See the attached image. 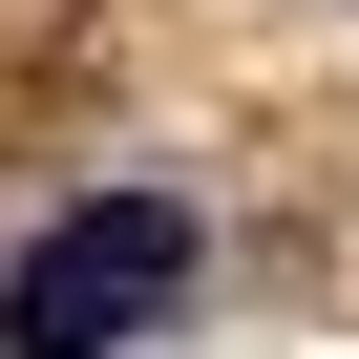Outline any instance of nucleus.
I'll list each match as a JSON object with an SVG mask.
<instances>
[{
  "instance_id": "1",
  "label": "nucleus",
  "mask_w": 359,
  "mask_h": 359,
  "mask_svg": "<svg viewBox=\"0 0 359 359\" xmlns=\"http://www.w3.org/2000/svg\"><path fill=\"white\" fill-rule=\"evenodd\" d=\"M169 275H191V212L169 191H85V212L22 233V275H0V359H127Z\"/></svg>"
}]
</instances>
